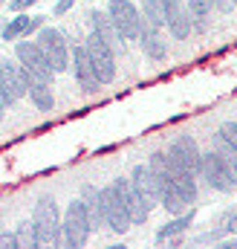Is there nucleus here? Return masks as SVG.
Here are the masks:
<instances>
[{"label":"nucleus","mask_w":237,"mask_h":249,"mask_svg":"<svg viewBox=\"0 0 237 249\" xmlns=\"http://www.w3.org/2000/svg\"><path fill=\"white\" fill-rule=\"evenodd\" d=\"M26 72V96L32 99V105L41 110V113H50L52 107H55V99H52V78H47V75H38V72H29V70H23Z\"/></svg>","instance_id":"12"},{"label":"nucleus","mask_w":237,"mask_h":249,"mask_svg":"<svg viewBox=\"0 0 237 249\" xmlns=\"http://www.w3.org/2000/svg\"><path fill=\"white\" fill-rule=\"evenodd\" d=\"M90 23H93V32H96V35H102V38H104V41H107V44L116 50V44L121 41V35H118V29L113 26L110 15L96 9V12H90Z\"/></svg>","instance_id":"17"},{"label":"nucleus","mask_w":237,"mask_h":249,"mask_svg":"<svg viewBox=\"0 0 237 249\" xmlns=\"http://www.w3.org/2000/svg\"><path fill=\"white\" fill-rule=\"evenodd\" d=\"M0 90L12 102L26 96V72H23V67L9 61V58H3V55H0Z\"/></svg>","instance_id":"10"},{"label":"nucleus","mask_w":237,"mask_h":249,"mask_svg":"<svg viewBox=\"0 0 237 249\" xmlns=\"http://www.w3.org/2000/svg\"><path fill=\"white\" fill-rule=\"evenodd\" d=\"M217 145H226L237 154V122H226L217 130Z\"/></svg>","instance_id":"24"},{"label":"nucleus","mask_w":237,"mask_h":249,"mask_svg":"<svg viewBox=\"0 0 237 249\" xmlns=\"http://www.w3.org/2000/svg\"><path fill=\"white\" fill-rule=\"evenodd\" d=\"M223 247H226V249H237V238H232V241H226Z\"/></svg>","instance_id":"29"},{"label":"nucleus","mask_w":237,"mask_h":249,"mask_svg":"<svg viewBox=\"0 0 237 249\" xmlns=\"http://www.w3.org/2000/svg\"><path fill=\"white\" fill-rule=\"evenodd\" d=\"M84 50H87V55H90L93 67H96L99 81H102V84L113 81V75H116V55H113V47H110L102 35L90 32L87 41H84Z\"/></svg>","instance_id":"5"},{"label":"nucleus","mask_w":237,"mask_h":249,"mask_svg":"<svg viewBox=\"0 0 237 249\" xmlns=\"http://www.w3.org/2000/svg\"><path fill=\"white\" fill-rule=\"evenodd\" d=\"M174 188L179 191V197L185 200V206L197 203V183H194V174H174Z\"/></svg>","instance_id":"22"},{"label":"nucleus","mask_w":237,"mask_h":249,"mask_svg":"<svg viewBox=\"0 0 237 249\" xmlns=\"http://www.w3.org/2000/svg\"><path fill=\"white\" fill-rule=\"evenodd\" d=\"M15 238H17V247H38V238H35V226H32V220H29V223H20L17 232H15Z\"/></svg>","instance_id":"25"},{"label":"nucleus","mask_w":237,"mask_h":249,"mask_svg":"<svg viewBox=\"0 0 237 249\" xmlns=\"http://www.w3.org/2000/svg\"><path fill=\"white\" fill-rule=\"evenodd\" d=\"M38 47L44 53V58L50 61L52 72H67L69 70V44L64 41L58 29L52 26H41L38 29Z\"/></svg>","instance_id":"4"},{"label":"nucleus","mask_w":237,"mask_h":249,"mask_svg":"<svg viewBox=\"0 0 237 249\" xmlns=\"http://www.w3.org/2000/svg\"><path fill=\"white\" fill-rule=\"evenodd\" d=\"M32 226H35L38 247L58 244L61 214H58V206H55V200H52V197H41V200L35 203V212H32Z\"/></svg>","instance_id":"3"},{"label":"nucleus","mask_w":237,"mask_h":249,"mask_svg":"<svg viewBox=\"0 0 237 249\" xmlns=\"http://www.w3.org/2000/svg\"><path fill=\"white\" fill-rule=\"evenodd\" d=\"M130 183L139 188L142 194H148L151 200H156V203H159V194H156V180H153V174H151V168H148V165H133Z\"/></svg>","instance_id":"19"},{"label":"nucleus","mask_w":237,"mask_h":249,"mask_svg":"<svg viewBox=\"0 0 237 249\" xmlns=\"http://www.w3.org/2000/svg\"><path fill=\"white\" fill-rule=\"evenodd\" d=\"M15 55H17L20 67H23V70H29V72L47 75V78H52V75H55V72H52V67H50V61L44 58V53H41L38 41H17V44H15Z\"/></svg>","instance_id":"11"},{"label":"nucleus","mask_w":237,"mask_h":249,"mask_svg":"<svg viewBox=\"0 0 237 249\" xmlns=\"http://www.w3.org/2000/svg\"><path fill=\"white\" fill-rule=\"evenodd\" d=\"M69 64H72V75H75V81H78V87H81L84 93H96V90L102 87V81H99V75H96V67L90 61L84 44H75V47H72Z\"/></svg>","instance_id":"9"},{"label":"nucleus","mask_w":237,"mask_h":249,"mask_svg":"<svg viewBox=\"0 0 237 249\" xmlns=\"http://www.w3.org/2000/svg\"><path fill=\"white\" fill-rule=\"evenodd\" d=\"M165 26L179 41H185L191 35L194 23H191V12H188L185 0H165Z\"/></svg>","instance_id":"13"},{"label":"nucleus","mask_w":237,"mask_h":249,"mask_svg":"<svg viewBox=\"0 0 237 249\" xmlns=\"http://www.w3.org/2000/svg\"><path fill=\"white\" fill-rule=\"evenodd\" d=\"M139 47H142V53H148L151 58H156V61H162L165 55H168V47H165V41H162V35H159V29L156 26H151V23H145L142 20V29H139Z\"/></svg>","instance_id":"15"},{"label":"nucleus","mask_w":237,"mask_h":249,"mask_svg":"<svg viewBox=\"0 0 237 249\" xmlns=\"http://www.w3.org/2000/svg\"><path fill=\"white\" fill-rule=\"evenodd\" d=\"M142 15H145L142 18L145 23L162 29L165 26V0H142Z\"/></svg>","instance_id":"21"},{"label":"nucleus","mask_w":237,"mask_h":249,"mask_svg":"<svg viewBox=\"0 0 237 249\" xmlns=\"http://www.w3.org/2000/svg\"><path fill=\"white\" fill-rule=\"evenodd\" d=\"M107 15L113 20V26L118 29L121 41H136L139 29H142V15L130 0H110L107 3Z\"/></svg>","instance_id":"6"},{"label":"nucleus","mask_w":237,"mask_h":249,"mask_svg":"<svg viewBox=\"0 0 237 249\" xmlns=\"http://www.w3.org/2000/svg\"><path fill=\"white\" fill-rule=\"evenodd\" d=\"M211 6H214V0H188V12H191V18L197 20L200 29L205 26V20L211 15Z\"/></svg>","instance_id":"23"},{"label":"nucleus","mask_w":237,"mask_h":249,"mask_svg":"<svg viewBox=\"0 0 237 249\" xmlns=\"http://www.w3.org/2000/svg\"><path fill=\"white\" fill-rule=\"evenodd\" d=\"M3 3H6V0H0V6H3Z\"/></svg>","instance_id":"31"},{"label":"nucleus","mask_w":237,"mask_h":249,"mask_svg":"<svg viewBox=\"0 0 237 249\" xmlns=\"http://www.w3.org/2000/svg\"><path fill=\"white\" fill-rule=\"evenodd\" d=\"M81 203H84V209H87L90 226H93V229L102 226V223H104V217H102V194H99L93 186H84L81 188Z\"/></svg>","instance_id":"18"},{"label":"nucleus","mask_w":237,"mask_h":249,"mask_svg":"<svg viewBox=\"0 0 237 249\" xmlns=\"http://www.w3.org/2000/svg\"><path fill=\"white\" fill-rule=\"evenodd\" d=\"M35 29H41V15H17L3 23V41H17L20 35H29Z\"/></svg>","instance_id":"16"},{"label":"nucleus","mask_w":237,"mask_h":249,"mask_svg":"<svg viewBox=\"0 0 237 249\" xmlns=\"http://www.w3.org/2000/svg\"><path fill=\"white\" fill-rule=\"evenodd\" d=\"M124 183L127 180H113L110 186H104L102 194V217L107 223V229L113 232H127L130 229V214H127V200H124Z\"/></svg>","instance_id":"1"},{"label":"nucleus","mask_w":237,"mask_h":249,"mask_svg":"<svg viewBox=\"0 0 237 249\" xmlns=\"http://www.w3.org/2000/svg\"><path fill=\"white\" fill-rule=\"evenodd\" d=\"M165 157H168L174 174H197V168H200V148L191 136H177Z\"/></svg>","instance_id":"7"},{"label":"nucleus","mask_w":237,"mask_h":249,"mask_svg":"<svg viewBox=\"0 0 237 249\" xmlns=\"http://www.w3.org/2000/svg\"><path fill=\"white\" fill-rule=\"evenodd\" d=\"M194 223V212L188 209V212H182V214H177L171 223H165L159 232H156V241H171V238H177V235H182L188 226Z\"/></svg>","instance_id":"20"},{"label":"nucleus","mask_w":237,"mask_h":249,"mask_svg":"<svg viewBox=\"0 0 237 249\" xmlns=\"http://www.w3.org/2000/svg\"><path fill=\"white\" fill-rule=\"evenodd\" d=\"M0 35H3V20H0Z\"/></svg>","instance_id":"30"},{"label":"nucleus","mask_w":237,"mask_h":249,"mask_svg":"<svg viewBox=\"0 0 237 249\" xmlns=\"http://www.w3.org/2000/svg\"><path fill=\"white\" fill-rule=\"evenodd\" d=\"M32 3H38V0H12V3H9V6H12V9H15V12H23V9H29V6H32Z\"/></svg>","instance_id":"26"},{"label":"nucleus","mask_w":237,"mask_h":249,"mask_svg":"<svg viewBox=\"0 0 237 249\" xmlns=\"http://www.w3.org/2000/svg\"><path fill=\"white\" fill-rule=\"evenodd\" d=\"M90 232H93V226H90L87 209H84V203H81V197H78V200H72V203L67 206V212H64V217H61L58 244H64L67 249H78V247L87 244Z\"/></svg>","instance_id":"2"},{"label":"nucleus","mask_w":237,"mask_h":249,"mask_svg":"<svg viewBox=\"0 0 237 249\" xmlns=\"http://www.w3.org/2000/svg\"><path fill=\"white\" fill-rule=\"evenodd\" d=\"M124 200H127V214H130V223H145V220H148V214L153 212V206H159L156 200H151L148 194H142V191L133 186L130 180L124 183Z\"/></svg>","instance_id":"14"},{"label":"nucleus","mask_w":237,"mask_h":249,"mask_svg":"<svg viewBox=\"0 0 237 249\" xmlns=\"http://www.w3.org/2000/svg\"><path fill=\"white\" fill-rule=\"evenodd\" d=\"M197 174L208 183V188H214V191H232L235 183H232V177H229V171H226V165H223V160H220V154L217 151H208V154H200V168H197Z\"/></svg>","instance_id":"8"},{"label":"nucleus","mask_w":237,"mask_h":249,"mask_svg":"<svg viewBox=\"0 0 237 249\" xmlns=\"http://www.w3.org/2000/svg\"><path fill=\"white\" fill-rule=\"evenodd\" d=\"M72 3H75V0H55V15H64Z\"/></svg>","instance_id":"28"},{"label":"nucleus","mask_w":237,"mask_h":249,"mask_svg":"<svg viewBox=\"0 0 237 249\" xmlns=\"http://www.w3.org/2000/svg\"><path fill=\"white\" fill-rule=\"evenodd\" d=\"M214 6H217L220 12H232L237 6V0H214Z\"/></svg>","instance_id":"27"}]
</instances>
